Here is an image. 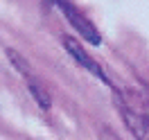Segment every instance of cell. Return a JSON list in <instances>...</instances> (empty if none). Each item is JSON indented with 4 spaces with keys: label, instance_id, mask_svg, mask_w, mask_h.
<instances>
[{
    "label": "cell",
    "instance_id": "obj_1",
    "mask_svg": "<svg viewBox=\"0 0 149 140\" xmlns=\"http://www.w3.org/2000/svg\"><path fill=\"white\" fill-rule=\"evenodd\" d=\"M52 5H56L59 9H61V14H63L65 18L70 20V25H72L79 34H81V38L84 41H88L91 45H100L102 43V38H100V32H97V27H95L91 20L86 18L81 11L74 7L70 0H50Z\"/></svg>",
    "mask_w": 149,
    "mask_h": 140
},
{
    "label": "cell",
    "instance_id": "obj_3",
    "mask_svg": "<svg viewBox=\"0 0 149 140\" xmlns=\"http://www.w3.org/2000/svg\"><path fill=\"white\" fill-rule=\"evenodd\" d=\"M7 56H9L11 61H14V65L18 68L20 75L25 77V81H27V88L32 91V95H34V100L38 102V106H41V109H50V97L45 95V91H43L41 81H38L36 77H34V75H32V72L27 70L29 65L25 63V59H23V56H18L16 52H14V50H11V47H7Z\"/></svg>",
    "mask_w": 149,
    "mask_h": 140
},
{
    "label": "cell",
    "instance_id": "obj_2",
    "mask_svg": "<svg viewBox=\"0 0 149 140\" xmlns=\"http://www.w3.org/2000/svg\"><path fill=\"white\" fill-rule=\"evenodd\" d=\"M63 45H65V50H68V54L77 59V63H79V65H84L88 72H93L97 79H102L104 84L111 86L109 77H106V72H104V68H100V63H97V61H95V59L88 54V52H86L84 47L79 45V41H77V38H72V36H63Z\"/></svg>",
    "mask_w": 149,
    "mask_h": 140
},
{
    "label": "cell",
    "instance_id": "obj_4",
    "mask_svg": "<svg viewBox=\"0 0 149 140\" xmlns=\"http://www.w3.org/2000/svg\"><path fill=\"white\" fill-rule=\"evenodd\" d=\"M120 111L131 133L138 140H149V113L140 111V109H129L127 104H122Z\"/></svg>",
    "mask_w": 149,
    "mask_h": 140
}]
</instances>
